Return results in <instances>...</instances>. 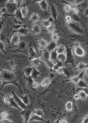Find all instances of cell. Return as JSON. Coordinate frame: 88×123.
Segmentation results:
<instances>
[{
	"mask_svg": "<svg viewBox=\"0 0 88 123\" xmlns=\"http://www.w3.org/2000/svg\"><path fill=\"white\" fill-rule=\"evenodd\" d=\"M15 79V76L12 72L7 70H2L0 72V80L3 84L1 87V90L5 84L15 83L13 81Z\"/></svg>",
	"mask_w": 88,
	"mask_h": 123,
	"instance_id": "6da1fadb",
	"label": "cell"
},
{
	"mask_svg": "<svg viewBox=\"0 0 88 123\" xmlns=\"http://www.w3.org/2000/svg\"><path fill=\"white\" fill-rule=\"evenodd\" d=\"M79 23L73 22H72L67 24V26L68 28L74 32L79 34H82L83 32L82 28Z\"/></svg>",
	"mask_w": 88,
	"mask_h": 123,
	"instance_id": "7a4b0ae2",
	"label": "cell"
},
{
	"mask_svg": "<svg viewBox=\"0 0 88 123\" xmlns=\"http://www.w3.org/2000/svg\"><path fill=\"white\" fill-rule=\"evenodd\" d=\"M33 111L31 109L27 107L21 111L20 115L23 117L25 123H28L30 121Z\"/></svg>",
	"mask_w": 88,
	"mask_h": 123,
	"instance_id": "3957f363",
	"label": "cell"
},
{
	"mask_svg": "<svg viewBox=\"0 0 88 123\" xmlns=\"http://www.w3.org/2000/svg\"><path fill=\"white\" fill-rule=\"evenodd\" d=\"M12 93L15 101L21 109L24 110L27 107V106L24 103L21 98L18 97L14 91H12Z\"/></svg>",
	"mask_w": 88,
	"mask_h": 123,
	"instance_id": "277c9868",
	"label": "cell"
},
{
	"mask_svg": "<svg viewBox=\"0 0 88 123\" xmlns=\"http://www.w3.org/2000/svg\"><path fill=\"white\" fill-rule=\"evenodd\" d=\"M74 54L77 56L82 57L85 55V51L82 47L79 45H77L74 48Z\"/></svg>",
	"mask_w": 88,
	"mask_h": 123,
	"instance_id": "5b68a950",
	"label": "cell"
},
{
	"mask_svg": "<svg viewBox=\"0 0 88 123\" xmlns=\"http://www.w3.org/2000/svg\"><path fill=\"white\" fill-rule=\"evenodd\" d=\"M48 43L47 40L43 38H40L38 41L39 49L40 50H43L46 49Z\"/></svg>",
	"mask_w": 88,
	"mask_h": 123,
	"instance_id": "8992f818",
	"label": "cell"
},
{
	"mask_svg": "<svg viewBox=\"0 0 88 123\" xmlns=\"http://www.w3.org/2000/svg\"><path fill=\"white\" fill-rule=\"evenodd\" d=\"M29 30L28 28L24 26H21L17 30V33L20 36H25L28 35Z\"/></svg>",
	"mask_w": 88,
	"mask_h": 123,
	"instance_id": "52a82bcc",
	"label": "cell"
},
{
	"mask_svg": "<svg viewBox=\"0 0 88 123\" xmlns=\"http://www.w3.org/2000/svg\"><path fill=\"white\" fill-rule=\"evenodd\" d=\"M55 21L52 17H51L47 19H42L40 21L41 25L47 29L49 27L51 24H53V21Z\"/></svg>",
	"mask_w": 88,
	"mask_h": 123,
	"instance_id": "ba28073f",
	"label": "cell"
},
{
	"mask_svg": "<svg viewBox=\"0 0 88 123\" xmlns=\"http://www.w3.org/2000/svg\"><path fill=\"white\" fill-rule=\"evenodd\" d=\"M28 53L29 59L30 60L39 57L37 55L36 49L33 46H31L29 48Z\"/></svg>",
	"mask_w": 88,
	"mask_h": 123,
	"instance_id": "9c48e42d",
	"label": "cell"
},
{
	"mask_svg": "<svg viewBox=\"0 0 88 123\" xmlns=\"http://www.w3.org/2000/svg\"><path fill=\"white\" fill-rule=\"evenodd\" d=\"M20 42V35L16 33L14 34L11 37L10 43L13 45H17Z\"/></svg>",
	"mask_w": 88,
	"mask_h": 123,
	"instance_id": "30bf717a",
	"label": "cell"
},
{
	"mask_svg": "<svg viewBox=\"0 0 88 123\" xmlns=\"http://www.w3.org/2000/svg\"><path fill=\"white\" fill-rule=\"evenodd\" d=\"M57 46V43L51 40L48 43L46 49L51 52L56 50Z\"/></svg>",
	"mask_w": 88,
	"mask_h": 123,
	"instance_id": "8fae6325",
	"label": "cell"
},
{
	"mask_svg": "<svg viewBox=\"0 0 88 123\" xmlns=\"http://www.w3.org/2000/svg\"><path fill=\"white\" fill-rule=\"evenodd\" d=\"M51 17H52L55 21H56L57 18V11L55 4L53 3H51Z\"/></svg>",
	"mask_w": 88,
	"mask_h": 123,
	"instance_id": "7c38bea8",
	"label": "cell"
},
{
	"mask_svg": "<svg viewBox=\"0 0 88 123\" xmlns=\"http://www.w3.org/2000/svg\"><path fill=\"white\" fill-rule=\"evenodd\" d=\"M40 17L37 13L35 12L33 13L30 18L29 21L31 23H35L40 20Z\"/></svg>",
	"mask_w": 88,
	"mask_h": 123,
	"instance_id": "4fadbf2b",
	"label": "cell"
},
{
	"mask_svg": "<svg viewBox=\"0 0 88 123\" xmlns=\"http://www.w3.org/2000/svg\"><path fill=\"white\" fill-rule=\"evenodd\" d=\"M31 31L35 35H38L41 32V26L38 25H33L31 28Z\"/></svg>",
	"mask_w": 88,
	"mask_h": 123,
	"instance_id": "5bb4252c",
	"label": "cell"
},
{
	"mask_svg": "<svg viewBox=\"0 0 88 123\" xmlns=\"http://www.w3.org/2000/svg\"><path fill=\"white\" fill-rule=\"evenodd\" d=\"M30 121H41L45 123H49L48 121H46L42 117L34 114L33 115H31Z\"/></svg>",
	"mask_w": 88,
	"mask_h": 123,
	"instance_id": "9a60e30c",
	"label": "cell"
},
{
	"mask_svg": "<svg viewBox=\"0 0 88 123\" xmlns=\"http://www.w3.org/2000/svg\"><path fill=\"white\" fill-rule=\"evenodd\" d=\"M40 8L45 12L47 11L48 9L49 4L46 0H43L39 3Z\"/></svg>",
	"mask_w": 88,
	"mask_h": 123,
	"instance_id": "2e32d148",
	"label": "cell"
},
{
	"mask_svg": "<svg viewBox=\"0 0 88 123\" xmlns=\"http://www.w3.org/2000/svg\"><path fill=\"white\" fill-rule=\"evenodd\" d=\"M58 54L56 50L50 52V59L55 64L58 62L57 60Z\"/></svg>",
	"mask_w": 88,
	"mask_h": 123,
	"instance_id": "e0dca14e",
	"label": "cell"
},
{
	"mask_svg": "<svg viewBox=\"0 0 88 123\" xmlns=\"http://www.w3.org/2000/svg\"><path fill=\"white\" fill-rule=\"evenodd\" d=\"M66 53L58 54L57 60L58 62L62 63L66 62L67 59V54Z\"/></svg>",
	"mask_w": 88,
	"mask_h": 123,
	"instance_id": "ac0fdd59",
	"label": "cell"
},
{
	"mask_svg": "<svg viewBox=\"0 0 88 123\" xmlns=\"http://www.w3.org/2000/svg\"><path fill=\"white\" fill-rule=\"evenodd\" d=\"M33 66L36 68L39 66L42 62V60L40 57H37L31 60Z\"/></svg>",
	"mask_w": 88,
	"mask_h": 123,
	"instance_id": "d6986e66",
	"label": "cell"
},
{
	"mask_svg": "<svg viewBox=\"0 0 88 123\" xmlns=\"http://www.w3.org/2000/svg\"><path fill=\"white\" fill-rule=\"evenodd\" d=\"M20 11L22 14L24 18H25L27 17L28 13V9L27 6H23L20 7Z\"/></svg>",
	"mask_w": 88,
	"mask_h": 123,
	"instance_id": "ffe728a7",
	"label": "cell"
},
{
	"mask_svg": "<svg viewBox=\"0 0 88 123\" xmlns=\"http://www.w3.org/2000/svg\"><path fill=\"white\" fill-rule=\"evenodd\" d=\"M77 85L78 87L80 89L88 88V84L82 79L80 80Z\"/></svg>",
	"mask_w": 88,
	"mask_h": 123,
	"instance_id": "44dd1931",
	"label": "cell"
},
{
	"mask_svg": "<svg viewBox=\"0 0 88 123\" xmlns=\"http://www.w3.org/2000/svg\"><path fill=\"white\" fill-rule=\"evenodd\" d=\"M56 50L58 54H63L66 52V49L65 45H61L57 47Z\"/></svg>",
	"mask_w": 88,
	"mask_h": 123,
	"instance_id": "7402d4cb",
	"label": "cell"
},
{
	"mask_svg": "<svg viewBox=\"0 0 88 123\" xmlns=\"http://www.w3.org/2000/svg\"><path fill=\"white\" fill-rule=\"evenodd\" d=\"M14 14L16 19L19 21H22L24 19L21 13L20 8L17 9Z\"/></svg>",
	"mask_w": 88,
	"mask_h": 123,
	"instance_id": "603a6c76",
	"label": "cell"
},
{
	"mask_svg": "<svg viewBox=\"0 0 88 123\" xmlns=\"http://www.w3.org/2000/svg\"><path fill=\"white\" fill-rule=\"evenodd\" d=\"M41 72V71H39L34 67L30 77L33 80L37 79L39 75Z\"/></svg>",
	"mask_w": 88,
	"mask_h": 123,
	"instance_id": "cb8c5ba5",
	"label": "cell"
},
{
	"mask_svg": "<svg viewBox=\"0 0 88 123\" xmlns=\"http://www.w3.org/2000/svg\"><path fill=\"white\" fill-rule=\"evenodd\" d=\"M78 93L80 96V99L82 100L86 99L88 96V95L85 91L82 89H80V90L79 91Z\"/></svg>",
	"mask_w": 88,
	"mask_h": 123,
	"instance_id": "d4e9b609",
	"label": "cell"
},
{
	"mask_svg": "<svg viewBox=\"0 0 88 123\" xmlns=\"http://www.w3.org/2000/svg\"><path fill=\"white\" fill-rule=\"evenodd\" d=\"M77 68L78 70L83 71L88 68V64L81 62L77 64Z\"/></svg>",
	"mask_w": 88,
	"mask_h": 123,
	"instance_id": "484cf974",
	"label": "cell"
},
{
	"mask_svg": "<svg viewBox=\"0 0 88 123\" xmlns=\"http://www.w3.org/2000/svg\"><path fill=\"white\" fill-rule=\"evenodd\" d=\"M81 75V74H79L78 75H77L72 77L69 80L74 83L76 84H77L78 83L80 80L82 79V76H80Z\"/></svg>",
	"mask_w": 88,
	"mask_h": 123,
	"instance_id": "4316f807",
	"label": "cell"
},
{
	"mask_svg": "<svg viewBox=\"0 0 88 123\" xmlns=\"http://www.w3.org/2000/svg\"><path fill=\"white\" fill-rule=\"evenodd\" d=\"M34 67L33 66L28 67L24 69V72L28 77L31 76V73Z\"/></svg>",
	"mask_w": 88,
	"mask_h": 123,
	"instance_id": "83f0119b",
	"label": "cell"
},
{
	"mask_svg": "<svg viewBox=\"0 0 88 123\" xmlns=\"http://www.w3.org/2000/svg\"><path fill=\"white\" fill-rule=\"evenodd\" d=\"M72 21L73 22L79 23L81 21V19L78 14L73 13L71 15Z\"/></svg>",
	"mask_w": 88,
	"mask_h": 123,
	"instance_id": "f1b7e54d",
	"label": "cell"
},
{
	"mask_svg": "<svg viewBox=\"0 0 88 123\" xmlns=\"http://www.w3.org/2000/svg\"><path fill=\"white\" fill-rule=\"evenodd\" d=\"M51 82V80L49 78L44 79L41 83V85L42 87H45L49 85Z\"/></svg>",
	"mask_w": 88,
	"mask_h": 123,
	"instance_id": "f546056e",
	"label": "cell"
},
{
	"mask_svg": "<svg viewBox=\"0 0 88 123\" xmlns=\"http://www.w3.org/2000/svg\"><path fill=\"white\" fill-rule=\"evenodd\" d=\"M46 64V65L50 69H52L53 68L55 64L51 60L49 59L47 60H44L42 61Z\"/></svg>",
	"mask_w": 88,
	"mask_h": 123,
	"instance_id": "4dcf8cb0",
	"label": "cell"
},
{
	"mask_svg": "<svg viewBox=\"0 0 88 123\" xmlns=\"http://www.w3.org/2000/svg\"><path fill=\"white\" fill-rule=\"evenodd\" d=\"M18 49L20 50H24L27 47V44L26 42L24 41H20L19 43L17 45Z\"/></svg>",
	"mask_w": 88,
	"mask_h": 123,
	"instance_id": "1f68e13d",
	"label": "cell"
},
{
	"mask_svg": "<svg viewBox=\"0 0 88 123\" xmlns=\"http://www.w3.org/2000/svg\"><path fill=\"white\" fill-rule=\"evenodd\" d=\"M63 2L65 3V4L64 6V10L66 13H69L71 11L72 9L71 6H70L68 2L62 1Z\"/></svg>",
	"mask_w": 88,
	"mask_h": 123,
	"instance_id": "d6a6232c",
	"label": "cell"
},
{
	"mask_svg": "<svg viewBox=\"0 0 88 123\" xmlns=\"http://www.w3.org/2000/svg\"><path fill=\"white\" fill-rule=\"evenodd\" d=\"M65 107L67 111H71L72 110L73 107L72 102L70 101H68L65 105Z\"/></svg>",
	"mask_w": 88,
	"mask_h": 123,
	"instance_id": "836d02e7",
	"label": "cell"
},
{
	"mask_svg": "<svg viewBox=\"0 0 88 123\" xmlns=\"http://www.w3.org/2000/svg\"><path fill=\"white\" fill-rule=\"evenodd\" d=\"M33 114H35L38 116L43 117L44 115L43 111L42 110L37 109L33 110Z\"/></svg>",
	"mask_w": 88,
	"mask_h": 123,
	"instance_id": "e575fe53",
	"label": "cell"
},
{
	"mask_svg": "<svg viewBox=\"0 0 88 123\" xmlns=\"http://www.w3.org/2000/svg\"><path fill=\"white\" fill-rule=\"evenodd\" d=\"M21 98L25 105L27 106L28 105L29 103V99L28 96L27 95L21 96Z\"/></svg>",
	"mask_w": 88,
	"mask_h": 123,
	"instance_id": "d590c367",
	"label": "cell"
},
{
	"mask_svg": "<svg viewBox=\"0 0 88 123\" xmlns=\"http://www.w3.org/2000/svg\"><path fill=\"white\" fill-rule=\"evenodd\" d=\"M47 32L51 34L54 33L55 30V27L53 24H51L49 27L46 29Z\"/></svg>",
	"mask_w": 88,
	"mask_h": 123,
	"instance_id": "8d00e7d4",
	"label": "cell"
},
{
	"mask_svg": "<svg viewBox=\"0 0 88 123\" xmlns=\"http://www.w3.org/2000/svg\"><path fill=\"white\" fill-rule=\"evenodd\" d=\"M59 39V36L58 34L54 33L51 34V39L53 41L57 42L58 41Z\"/></svg>",
	"mask_w": 88,
	"mask_h": 123,
	"instance_id": "74e56055",
	"label": "cell"
},
{
	"mask_svg": "<svg viewBox=\"0 0 88 123\" xmlns=\"http://www.w3.org/2000/svg\"><path fill=\"white\" fill-rule=\"evenodd\" d=\"M8 115V113L6 111H2L1 113L0 119L7 118Z\"/></svg>",
	"mask_w": 88,
	"mask_h": 123,
	"instance_id": "f35d334b",
	"label": "cell"
},
{
	"mask_svg": "<svg viewBox=\"0 0 88 123\" xmlns=\"http://www.w3.org/2000/svg\"><path fill=\"white\" fill-rule=\"evenodd\" d=\"M33 88L34 89H37L41 85V83L33 81L32 84Z\"/></svg>",
	"mask_w": 88,
	"mask_h": 123,
	"instance_id": "ab89813d",
	"label": "cell"
},
{
	"mask_svg": "<svg viewBox=\"0 0 88 123\" xmlns=\"http://www.w3.org/2000/svg\"><path fill=\"white\" fill-rule=\"evenodd\" d=\"M65 20L67 24H69L72 21L71 16L69 15H67L65 17Z\"/></svg>",
	"mask_w": 88,
	"mask_h": 123,
	"instance_id": "60d3db41",
	"label": "cell"
},
{
	"mask_svg": "<svg viewBox=\"0 0 88 123\" xmlns=\"http://www.w3.org/2000/svg\"><path fill=\"white\" fill-rule=\"evenodd\" d=\"M0 51H1L4 52L5 51V49H6V45L3 42V41H0Z\"/></svg>",
	"mask_w": 88,
	"mask_h": 123,
	"instance_id": "b9f144b4",
	"label": "cell"
},
{
	"mask_svg": "<svg viewBox=\"0 0 88 123\" xmlns=\"http://www.w3.org/2000/svg\"><path fill=\"white\" fill-rule=\"evenodd\" d=\"M0 122L3 123H12L11 120L7 118L0 119Z\"/></svg>",
	"mask_w": 88,
	"mask_h": 123,
	"instance_id": "7bdbcfd3",
	"label": "cell"
},
{
	"mask_svg": "<svg viewBox=\"0 0 88 123\" xmlns=\"http://www.w3.org/2000/svg\"><path fill=\"white\" fill-rule=\"evenodd\" d=\"M16 4H17L18 8H20L21 7V4L23 2V0H15Z\"/></svg>",
	"mask_w": 88,
	"mask_h": 123,
	"instance_id": "ee69618b",
	"label": "cell"
},
{
	"mask_svg": "<svg viewBox=\"0 0 88 123\" xmlns=\"http://www.w3.org/2000/svg\"><path fill=\"white\" fill-rule=\"evenodd\" d=\"M85 0H74V3L76 6H78L82 3Z\"/></svg>",
	"mask_w": 88,
	"mask_h": 123,
	"instance_id": "f6af8a7d",
	"label": "cell"
},
{
	"mask_svg": "<svg viewBox=\"0 0 88 123\" xmlns=\"http://www.w3.org/2000/svg\"><path fill=\"white\" fill-rule=\"evenodd\" d=\"M83 13L85 16L88 17V7L84 10Z\"/></svg>",
	"mask_w": 88,
	"mask_h": 123,
	"instance_id": "bcb514c9",
	"label": "cell"
},
{
	"mask_svg": "<svg viewBox=\"0 0 88 123\" xmlns=\"http://www.w3.org/2000/svg\"><path fill=\"white\" fill-rule=\"evenodd\" d=\"M74 99L76 100H78L80 99V96H79L78 93L74 95Z\"/></svg>",
	"mask_w": 88,
	"mask_h": 123,
	"instance_id": "7dc6e473",
	"label": "cell"
},
{
	"mask_svg": "<svg viewBox=\"0 0 88 123\" xmlns=\"http://www.w3.org/2000/svg\"><path fill=\"white\" fill-rule=\"evenodd\" d=\"M72 11H73V13L77 14H78L79 12V10L77 7L74 9Z\"/></svg>",
	"mask_w": 88,
	"mask_h": 123,
	"instance_id": "c3c4849f",
	"label": "cell"
},
{
	"mask_svg": "<svg viewBox=\"0 0 88 123\" xmlns=\"http://www.w3.org/2000/svg\"><path fill=\"white\" fill-rule=\"evenodd\" d=\"M84 73L86 76L88 78V68L84 70Z\"/></svg>",
	"mask_w": 88,
	"mask_h": 123,
	"instance_id": "681fc988",
	"label": "cell"
},
{
	"mask_svg": "<svg viewBox=\"0 0 88 123\" xmlns=\"http://www.w3.org/2000/svg\"><path fill=\"white\" fill-rule=\"evenodd\" d=\"M43 0H34L33 2L34 3H39L41 1Z\"/></svg>",
	"mask_w": 88,
	"mask_h": 123,
	"instance_id": "f907efd6",
	"label": "cell"
},
{
	"mask_svg": "<svg viewBox=\"0 0 88 123\" xmlns=\"http://www.w3.org/2000/svg\"><path fill=\"white\" fill-rule=\"evenodd\" d=\"M67 123V121L65 119H62L61 120H60V123Z\"/></svg>",
	"mask_w": 88,
	"mask_h": 123,
	"instance_id": "816d5d0a",
	"label": "cell"
}]
</instances>
